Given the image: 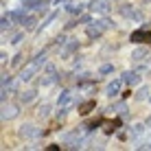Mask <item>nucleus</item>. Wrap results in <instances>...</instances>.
<instances>
[{"label":"nucleus","mask_w":151,"mask_h":151,"mask_svg":"<svg viewBox=\"0 0 151 151\" xmlns=\"http://www.w3.org/2000/svg\"><path fill=\"white\" fill-rule=\"evenodd\" d=\"M134 40H136V42H149L151 35L149 33H134Z\"/></svg>","instance_id":"nucleus-1"}]
</instances>
